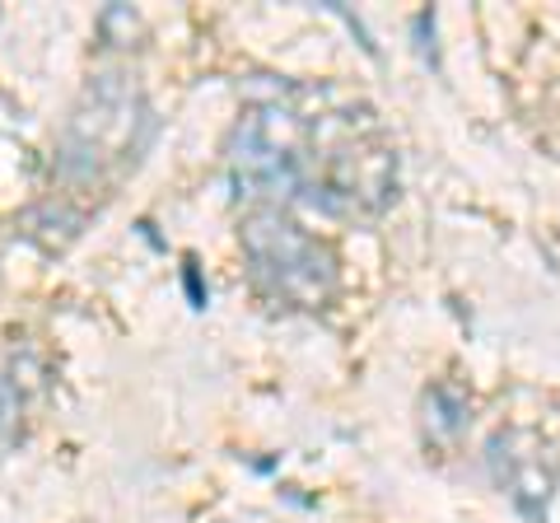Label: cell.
Instances as JSON below:
<instances>
[{
  "label": "cell",
  "instance_id": "obj_1",
  "mask_svg": "<svg viewBox=\"0 0 560 523\" xmlns=\"http://www.w3.org/2000/svg\"><path fill=\"white\" fill-rule=\"evenodd\" d=\"M243 243L257 262V271L276 281V290L285 294H323L318 276H327V257L318 253V243L304 239L290 220L280 216H257L248 230H243Z\"/></svg>",
  "mask_w": 560,
  "mask_h": 523
},
{
  "label": "cell",
  "instance_id": "obj_2",
  "mask_svg": "<svg viewBox=\"0 0 560 523\" xmlns=\"http://www.w3.org/2000/svg\"><path fill=\"white\" fill-rule=\"evenodd\" d=\"M183 281H187V300H191V309H206V290H201V276H197V262H187V271H183Z\"/></svg>",
  "mask_w": 560,
  "mask_h": 523
}]
</instances>
